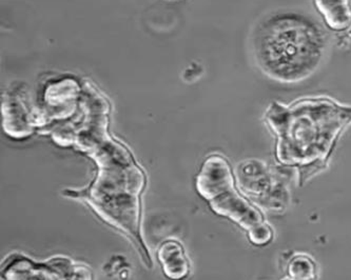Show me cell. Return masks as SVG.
Masks as SVG:
<instances>
[{"mask_svg":"<svg viewBox=\"0 0 351 280\" xmlns=\"http://www.w3.org/2000/svg\"><path fill=\"white\" fill-rule=\"evenodd\" d=\"M250 46L263 73L276 81L291 84L317 71L324 60L327 36L313 15L278 10L256 23Z\"/></svg>","mask_w":351,"mask_h":280,"instance_id":"6da1fadb","label":"cell"},{"mask_svg":"<svg viewBox=\"0 0 351 280\" xmlns=\"http://www.w3.org/2000/svg\"><path fill=\"white\" fill-rule=\"evenodd\" d=\"M267 121L278 136L280 162L311 164L326 157L335 139L351 123V107L326 98L305 99L288 107L274 103Z\"/></svg>","mask_w":351,"mask_h":280,"instance_id":"7a4b0ae2","label":"cell"},{"mask_svg":"<svg viewBox=\"0 0 351 280\" xmlns=\"http://www.w3.org/2000/svg\"><path fill=\"white\" fill-rule=\"evenodd\" d=\"M158 259L168 277L180 280L189 273V262L182 246L174 240L164 242L158 250Z\"/></svg>","mask_w":351,"mask_h":280,"instance_id":"277c9868","label":"cell"},{"mask_svg":"<svg viewBox=\"0 0 351 280\" xmlns=\"http://www.w3.org/2000/svg\"><path fill=\"white\" fill-rule=\"evenodd\" d=\"M293 280H313L315 278V266L313 260L306 256H297L288 268Z\"/></svg>","mask_w":351,"mask_h":280,"instance_id":"8992f818","label":"cell"},{"mask_svg":"<svg viewBox=\"0 0 351 280\" xmlns=\"http://www.w3.org/2000/svg\"><path fill=\"white\" fill-rule=\"evenodd\" d=\"M350 0H315L325 23L332 30H345L351 23Z\"/></svg>","mask_w":351,"mask_h":280,"instance_id":"5b68a950","label":"cell"},{"mask_svg":"<svg viewBox=\"0 0 351 280\" xmlns=\"http://www.w3.org/2000/svg\"><path fill=\"white\" fill-rule=\"evenodd\" d=\"M196 187L204 199L211 201L215 212L229 217L248 231L254 244H265L271 240V229L263 221L260 212L233 189L230 166L223 157L211 156L206 160Z\"/></svg>","mask_w":351,"mask_h":280,"instance_id":"3957f363","label":"cell"}]
</instances>
